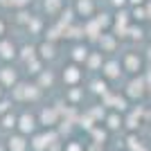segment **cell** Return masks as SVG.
I'll return each mask as SVG.
<instances>
[{"label": "cell", "mask_w": 151, "mask_h": 151, "mask_svg": "<svg viewBox=\"0 0 151 151\" xmlns=\"http://www.w3.org/2000/svg\"><path fill=\"white\" fill-rule=\"evenodd\" d=\"M122 63V70L129 72V75H142V68H145V54L142 52H135V50H126L120 59Z\"/></svg>", "instance_id": "cell-1"}, {"label": "cell", "mask_w": 151, "mask_h": 151, "mask_svg": "<svg viewBox=\"0 0 151 151\" xmlns=\"http://www.w3.org/2000/svg\"><path fill=\"white\" fill-rule=\"evenodd\" d=\"M83 79V65H79V63H65L61 68V81L68 86V88H72V86H79Z\"/></svg>", "instance_id": "cell-2"}, {"label": "cell", "mask_w": 151, "mask_h": 151, "mask_svg": "<svg viewBox=\"0 0 151 151\" xmlns=\"http://www.w3.org/2000/svg\"><path fill=\"white\" fill-rule=\"evenodd\" d=\"M117 47H120V38L115 36L111 29L101 32L99 36H97V50L104 52V54H113V52H117Z\"/></svg>", "instance_id": "cell-3"}, {"label": "cell", "mask_w": 151, "mask_h": 151, "mask_svg": "<svg viewBox=\"0 0 151 151\" xmlns=\"http://www.w3.org/2000/svg\"><path fill=\"white\" fill-rule=\"evenodd\" d=\"M77 20H88L97 14V0H75L72 2Z\"/></svg>", "instance_id": "cell-4"}, {"label": "cell", "mask_w": 151, "mask_h": 151, "mask_svg": "<svg viewBox=\"0 0 151 151\" xmlns=\"http://www.w3.org/2000/svg\"><path fill=\"white\" fill-rule=\"evenodd\" d=\"M36 57L43 59L45 63L54 61L59 57V43L57 41H50V38H43L41 43H36Z\"/></svg>", "instance_id": "cell-5"}, {"label": "cell", "mask_w": 151, "mask_h": 151, "mask_svg": "<svg viewBox=\"0 0 151 151\" xmlns=\"http://www.w3.org/2000/svg\"><path fill=\"white\" fill-rule=\"evenodd\" d=\"M122 72H124V70H122L120 59H115V57L104 59V65H101V77H104L106 81H115V79H120Z\"/></svg>", "instance_id": "cell-6"}, {"label": "cell", "mask_w": 151, "mask_h": 151, "mask_svg": "<svg viewBox=\"0 0 151 151\" xmlns=\"http://www.w3.org/2000/svg\"><path fill=\"white\" fill-rule=\"evenodd\" d=\"M147 90H149V83H147L145 77H138V75H135L131 81L126 83V95H129V97H142Z\"/></svg>", "instance_id": "cell-7"}, {"label": "cell", "mask_w": 151, "mask_h": 151, "mask_svg": "<svg viewBox=\"0 0 151 151\" xmlns=\"http://www.w3.org/2000/svg\"><path fill=\"white\" fill-rule=\"evenodd\" d=\"M16 57H18V45L9 36H2L0 38V59L2 61H14Z\"/></svg>", "instance_id": "cell-8"}, {"label": "cell", "mask_w": 151, "mask_h": 151, "mask_svg": "<svg viewBox=\"0 0 151 151\" xmlns=\"http://www.w3.org/2000/svg\"><path fill=\"white\" fill-rule=\"evenodd\" d=\"M88 52H90V47L83 43V41H75V43L70 45V61L83 65V61H86V57H88Z\"/></svg>", "instance_id": "cell-9"}, {"label": "cell", "mask_w": 151, "mask_h": 151, "mask_svg": "<svg viewBox=\"0 0 151 151\" xmlns=\"http://www.w3.org/2000/svg\"><path fill=\"white\" fill-rule=\"evenodd\" d=\"M36 124H38V120H36V115H32V113H23L18 117V122H16V129H18L23 135H27V133H34L36 131Z\"/></svg>", "instance_id": "cell-10"}, {"label": "cell", "mask_w": 151, "mask_h": 151, "mask_svg": "<svg viewBox=\"0 0 151 151\" xmlns=\"http://www.w3.org/2000/svg\"><path fill=\"white\" fill-rule=\"evenodd\" d=\"M0 83L5 88H14L18 83V70L12 68V65H2L0 68Z\"/></svg>", "instance_id": "cell-11"}, {"label": "cell", "mask_w": 151, "mask_h": 151, "mask_svg": "<svg viewBox=\"0 0 151 151\" xmlns=\"http://www.w3.org/2000/svg\"><path fill=\"white\" fill-rule=\"evenodd\" d=\"M41 7H43V14H45V16L57 18L59 14L63 12V7H65V0H43Z\"/></svg>", "instance_id": "cell-12"}, {"label": "cell", "mask_w": 151, "mask_h": 151, "mask_svg": "<svg viewBox=\"0 0 151 151\" xmlns=\"http://www.w3.org/2000/svg\"><path fill=\"white\" fill-rule=\"evenodd\" d=\"M104 52L99 50H90L88 52V57H86V61H83V68H88V70H101V65H104Z\"/></svg>", "instance_id": "cell-13"}, {"label": "cell", "mask_w": 151, "mask_h": 151, "mask_svg": "<svg viewBox=\"0 0 151 151\" xmlns=\"http://www.w3.org/2000/svg\"><path fill=\"white\" fill-rule=\"evenodd\" d=\"M59 122V108L50 106V108H43V113H41V122L38 124L43 126H54Z\"/></svg>", "instance_id": "cell-14"}, {"label": "cell", "mask_w": 151, "mask_h": 151, "mask_svg": "<svg viewBox=\"0 0 151 151\" xmlns=\"http://www.w3.org/2000/svg\"><path fill=\"white\" fill-rule=\"evenodd\" d=\"M145 36H147V32H145V27L140 25V23H131V25H129V29H126V38H131L133 43L145 41Z\"/></svg>", "instance_id": "cell-15"}, {"label": "cell", "mask_w": 151, "mask_h": 151, "mask_svg": "<svg viewBox=\"0 0 151 151\" xmlns=\"http://www.w3.org/2000/svg\"><path fill=\"white\" fill-rule=\"evenodd\" d=\"M54 81H57V77H54L52 70H41V72L36 75V83H38V88H41V90L54 86Z\"/></svg>", "instance_id": "cell-16"}, {"label": "cell", "mask_w": 151, "mask_h": 151, "mask_svg": "<svg viewBox=\"0 0 151 151\" xmlns=\"http://www.w3.org/2000/svg\"><path fill=\"white\" fill-rule=\"evenodd\" d=\"M9 142V151H27V147H29V142H27V138L23 135V133H18V135H12V138L7 140Z\"/></svg>", "instance_id": "cell-17"}, {"label": "cell", "mask_w": 151, "mask_h": 151, "mask_svg": "<svg viewBox=\"0 0 151 151\" xmlns=\"http://www.w3.org/2000/svg\"><path fill=\"white\" fill-rule=\"evenodd\" d=\"M93 20L101 27V32L111 29V25H113V16H111V12H97L93 16Z\"/></svg>", "instance_id": "cell-18"}, {"label": "cell", "mask_w": 151, "mask_h": 151, "mask_svg": "<svg viewBox=\"0 0 151 151\" xmlns=\"http://www.w3.org/2000/svg\"><path fill=\"white\" fill-rule=\"evenodd\" d=\"M25 68H27V72H29L32 77H36L41 70H45V61H43V59H38V57H32V59L25 61Z\"/></svg>", "instance_id": "cell-19"}, {"label": "cell", "mask_w": 151, "mask_h": 151, "mask_svg": "<svg viewBox=\"0 0 151 151\" xmlns=\"http://www.w3.org/2000/svg\"><path fill=\"white\" fill-rule=\"evenodd\" d=\"M25 29L29 32V34H43L45 32V20L41 18V16H32L29 23L25 25Z\"/></svg>", "instance_id": "cell-20"}, {"label": "cell", "mask_w": 151, "mask_h": 151, "mask_svg": "<svg viewBox=\"0 0 151 151\" xmlns=\"http://www.w3.org/2000/svg\"><path fill=\"white\" fill-rule=\"evenodd\" d=\"M36 57V43H25V45H18V59L23 63L27 61V59Z\"/></svg>", "instance_id": "cell-21"}, {"label": "cell", "mask_w": 151, "mask_h": 151, "mask_svg": "<svg viewBox=\"0 0 151 151\" xmlns=\"http://www.w3.org/2000/svg\"><path fill=\"white\" fill-rule=\"evenodd\" d=\"M129 14H131V20L133 23H147V9H145V5H140V7H129Z\"/></svg>", "instance_id": "cell-22"}, {"label": "cell", "mask_w": 151, "mask_h": 151, "mask_svg": "<svg viewBox=\"0 0 151 151\" xmlns=\"http://www.w3.org/2000/svg\"><path fill=\"white\" fill-rule=\"evenodd\" d=\"M90 90H93L95 95H104L108 90V81L104 79V77H97V79L90 81Z\"/></svg>", "instance_id": "cell-23"}, {"label": "cell", "mask_w": 151, "mask_h": 151, "mask_svg": "<svg viewBox=\"0 0 151 151\" xmlns=\"http://www.w3.org/2000/svg\"><path fill=\"white\" fill-rule=\"evenodd\" d=\"M16 122H18V117H16L12 111L2 115V126H5V129H16Z\"/></svg>", "instance_id": "cell-24"}, {"label": "cell", "mask_w": 151, "mask_h": 151, "mask_svg": "<svg viewBox=\"0 0 151 151\" xmlns=\"http://www.w3.org/2000/svg\"><path fill=\"white\" fill-rule=\"evenodd\" d=\"M27 9H29V7H25V9H18V16H16V23H18V25H27V23H29L32 14L27 12Z\"/></svg>", "instance_id": "cell-25"}, {"label": "cell", "mask_w": 151, "mask_h": 151, "mask_svg": "<svg viewBox=\"0 0 151 151\" xmlns=\"http://www.w3.org/2000/svg\"><path fill=\"white\" fill-rule=\"evenodd\" d=\"M117 126H122V117L113 113L111 117H108V129H117Z\"/></svg>", "instance_id": "cell-26"}, {"label": "cell", "mask_w": 151, "mask_h": 151, "mask_svg": "<svg viewBox=\"0 0 151 151\" xmlns=\"http://www.w3.org/2000/svg\"><path fill=\"white\" fill-rule=\"evenodd\" d=\"M108 2H111V7H113L115 12H117V9H126V7H129V0H108Z\"/></svg>", "instance_id": "cell-27"}, {"label": "cell", "mask_w": 151, "mask_h": 151, "mask_svg": "<svg viewBox=\"0 0 151 151\" xmlns=\"http://www.w3.org/2000/svg\"><path fill=\"white\" fill-rule=\"evenodd\" d=\"M7 29H9V23H7V18H2V16H0V38L7 36Z\"/></svg>", "instance_id": "cell-28"}, {"label": "cell", "mask_w": 151, "mask_h": 151, "mask_svg": "<svg viewBox=\"0 0 151 151\" xmlns=\"http://www.w3.org/2000/svg\"><path fill=\"white\" fill-rule=\"evenodd\" d=\"M0 9H16V0H0Z\"/></svg>", "instance_id": "cell-29"}, {"label": "cell", "mask_w": 151, "mask_h": 151, "mask_svg": "<svg viewBox=\"0 0 151 151\" xmlns=\"http://www.w3.org/2000/svg\"><path fill=\"white\" fill-rule=\"evenodd\" d=\"M34 0H16V9H25V7H29Z\"/></svg>", "instance_id": "cell-30"}, {"label": "cell", "mask_w": 151, "mask_h": 151, "mask_svg": "<svg viewBox=\"0 0 151 151\" xmlns=\"http://www.w3.org/2000/svg\"><path fill=\"white\" fill-rule=\"evenodd\" d=\"M145 9H147V18H149V23H151V0L145 2Z\"/></svg>", "instance_id": "cell-31"}, {"label": "cell", "mask_w": 151, "mask_h": 151, "mask_svg": "<svg viewBox=\"0 0 151 151\" xmlns=\"http://www.w3.org/2000/svg\"><path fill=\"white\" fill-rule=\"evenodd\" d=\"M142 54H145V61H151V43L147 45V50L142 52Z\"/></svg>", "instance_id": "cell-32"}, {"label": "cell", "mask_w": 151, "mask_h": 151, "mask_svg": "<svg viewBox=\"0 0 151 151\" xmlns=\"http://www.w3.org/2000/svg\"><path fill=\"white\" fill-rule=\"evenodd\" d=\"M147 0H129V7H140V5H145Z\"/></svg>", "instance_id": "cell-33"}, {"label": "cell", "mask_w": 151, "mask_h": 151, "mask_svg": "<svg viewBox=\"0 0 151 151\" xmlns=\"http://www.w3.org/2000/svg\"><path fill=\"white\" fill-rule=\"evenodd\" d=\"M5 90H7V88H5V86H2V83H0V99L5 97Z\"/></svg>", "instance_id": "cell-34"}, {"label": "cell", "mask_w": 151, "mask_h": 151, "mask_svg": "<svg viewBox=\"0 0 151 151\" xmlns=\"http://www.w3.org/2000/svg\"><path fill=\"white\" fill-rule=\"evenodd\" d=\"M0 151H2V149H0Z\"/></svg>", "instance_id": "cell-35"}]
</instances>
